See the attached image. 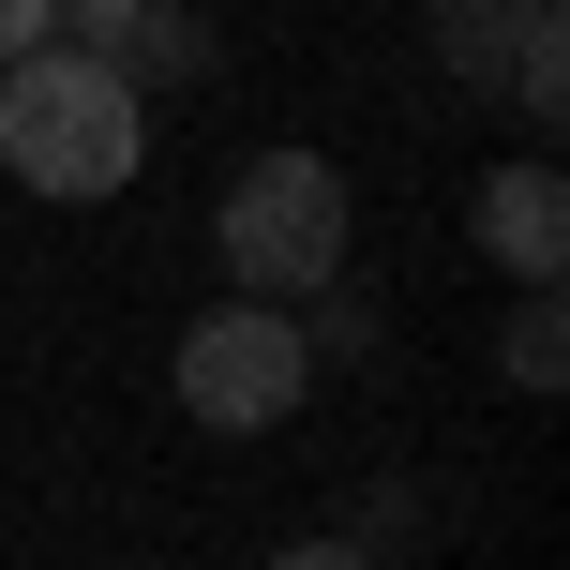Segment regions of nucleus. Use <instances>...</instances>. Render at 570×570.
Segmentation results:
<instances>
[{"label": "nucleus", "instance_id": "obj_1", "mask_svg": "<svg viewBox=\"0 0 570 570\" xmlns=\"http://www.w3.org/2000/svg\"><path fill=\"white\" fill-rule=\"evenodd\" d=\"M150 166V106L106 76V60L76 46H30L0 60V180H30V196H120V180Z\"/></svg>", "mask_w": 570, "mask_h": 570}, {"label": "nucleus", "instance_id": "obj_2", "mask_svg": "<svg viewBox=\"0 0 570 570\" xmlns=\"http://www.w3.org/2000/svg\"><path fill=\"white\" fill-rule=\"evenodd\" d=\"M210 256H226V301H285L301 315L315 285H345V166L331 150H256V166H226Z\"/></svg>", "mask_w": 570, "mask_h": 570}, {"label": "nucleus", "instance_id": "obj_3", "mask_svg": "<svg viewBox=\"0 0 570 570\" xmlns=\"http://www.w3.org/2000/svg\"><path fill=\"white\" fill-rule=\"evenodd\" d=\"M301 391H315V361H301V315H285V301H210L196 331H180V421L271 435Z\"/></svg>", "mask_w": 570, "mask_h": 570}, {"label": "nucleus", "instance_id": "obj_4", "mask_svg": "<svg viewBox=\"0 0 570 570\" xmlns=\"http://www.w3.org/2000/svg\"><path fill=\"white\" fill-rule=\"evenodd\" d=\"M435 60L481 76L511 120H570V30H556V0H435Z\"/></svg>", "mask_w": 570, "mask_h": 570}, {"label": "nucleus", "instance_id": "obj_5", "mask_svg": "<svg viewBox=\"0 0 570 570\" xmlns=\"http://www.w3.org/2000/svg\"><path fill=\"white\" fill-rule=\"evenodd\" d=\"M481 256L511 271V285H556V271H570V180L541 166V150L481 180Z\"/></svg>", "mask_w": 570, "mask_h": 570}, {"label": "nucleus", "instance_id": "obj_6", "mask_svg": "<svg viewBox=\"0 0 570 570\" xmlns=\"http://www.w3.org/2000/svg\"><path fill=\"white\" fill-rule=\"evenodd\" d=\"M210 60H226V30H210V0H136V16H120V46H106V76H120V90L150 106V90H196Z\"/></svg>", "mask_w": 570, "mask_h": 570}, {"label": "nucleus", "instance_id": "obj_7", "mask_svg": "<svg viewBox=\"0 0 570 570\" xmlns=\"http://www.w3.org/2000/svg\"><path fill=\"white\" fill-rule=\"evenodd\" d=\"M570 315H556V285H525V301H511V391H556V375H570Z\"/></svg>", "mask_w": 570, "mask_h": 570}, {"label": "nucleus", "instance_id": "obj_8", "mask_svg": "<svg viewBox=\"0 0 570 570\" xmlns=\"http://www.w3.org/2000/svg\"><path fill=\"white\" fill-rule=\"evenodd\" d=\"M375 345V301H345V285H315V315H301V361H361Z\"/></svg>", "mask_w": 570, "mask_h": 570}, {"label": "nucleus", "instance_id": "obj_9", "mask_svg": "<svg viewBox=\"0 0 570 570\" xmlns=\"http://www.w3.org/2000/svg\"><path fill=\"white\" fill-rule=\"evenodd\" d=\"M46 30H60V0H0V60H30Z\"/></svg>", "mask_w": 570, "mask_h": 570}, {"label": "nucleus", "instance_id": "obj_10", "mask_svg": "<svg viewBox=\"0 0 570 570\" xmlns=\"http://www.w3.org/2000/svg\"><path fill=\"white\" fill-rule=\"evenodd\" d=\"M271 570H375V556H361V541H345V525H331V541H285Z\"/></svg>", "mask_w": 570, "mask_h": 570}]
</instances>
